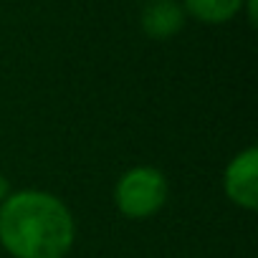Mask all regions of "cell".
<instances>
[{
  "label": "cell",
  "mask_w": 258,
  "mask_h": 258,
  "mask_svg": "<svg viewBox=\"0 0 258 258\" xmlns=\"http://www.w3.org/2000/svg\"><path fill=\"white\" fill-rule=\"evenodd\" d=\"M8 195H11V182H8V177L3 172H0V203H3Z\"/></svg>",
  "instance_id": "8992f818"
},
{
  "label": "cell",
  "mask_w": 258,
  "mask_h": 258,
  "mask_svg": "<svg viewBox=\"0 0 258 258\" xmlns=\"http://www.w3.org/2000/svg\"><path fill=\"white\" fill-rule=\"evenodd\" d=\"M170 198V182L152 165L129 167L114 185V205L129 220H147L157 215Z\"/></svg>",
  "instance_id": "7a4b0ae2"
},
{
  "label": "cell",
  "mask_w": 258,
  "mask_h": 258,
  "mask_svg": "<svg viewBox=\"0 0 258 258\" xmlns=\"http://www.w3.org/2000/svg\"><path fill=\"white\" fill-rule=\"evenodd\" d=\"M243 8L248 11V21L255 23V0H243Z\"/></svg>",
  "instance_id": "52a82bcc"
},
{
  "label": "cell",
  "mask_w": 258,
  "mask_h": 258,
  "mask_svg": "<svg viewBox=\"0 0 258 258\" xmlns=\"http://www.w3.org/2000/svg\"><path fill=\"white\" fill-rule=\"evenodd\" d=\"M76 243L71 208L48 190H16L0 203V245L13 258H66Z\"/></svg>",
  "instance_id": "6da1fadb"
},
{
  "label": "cell",
  "mask_w": 258,
  "mask_h": 258,
  "mask_svg": "<svg viewBox=\"0 0 258 258\" xmlns=\"http://www.w3.org/2000/svg\"><path fill=\"white\" fill-rule=\"evenodd\" d=\"M185 11L177 0H147V6L140 16V26L145 36L152 41H167L185 28Z\"/></svg>",
  "instance_id": "277c9868"
},
{
  "label": "cell",
  "mask_w": 258,
  "mask_h": 258,
  "mask_svg": "<svg viewBox=\"0 0 258 258\" xmlns=\"http://www.w3.org/2000/svg\"><path fill=\"white\" fill-rule=\"evenodd\" d=\"M185 16L198 18L200 23H228L243 11V0H182Z\"/></svg>",
  "instance_id": "5b68a950"
},
{
  "label": "cell",
  "mask_w": 258,
  "mask_h": 258,
  "mask_svg": "<svg viewBox=\"0 0 258 258\" xmlns=\"http://www.w3.org/2000/svg\"><path fill=\"white\" fill-rule=\"evenodd\" d=\"M223 190L235 208L250 213L258 208V150L253 145L240 150L225 165Z\"/></svg>",
  "instance_id": "3957f363"
}]
</instances>
